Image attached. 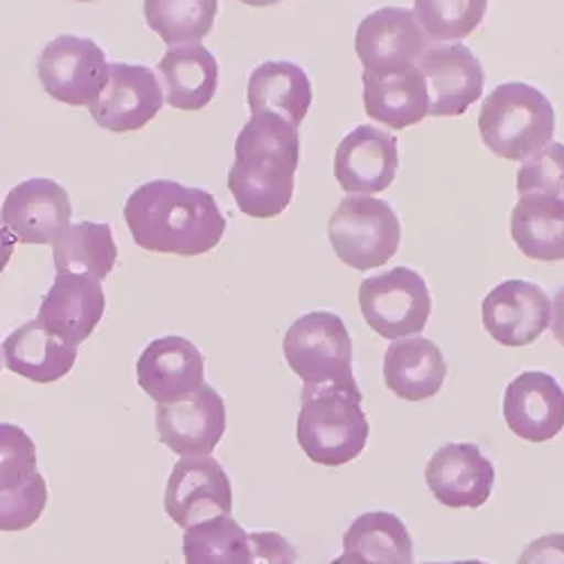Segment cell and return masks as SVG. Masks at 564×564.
<instances>
[{"instance_id": "cell-1", "label": "cell", "mask_w": 564, "mask_h": 564, "mask_svg": "<svg viewBox=\"0 0 564 564\" xmlns=\"http://www.w3.org/2000/svg\"><path fill=\"white\" fill-rule=\"evenodd\" d=\"M122 215L133 242L152 253L197 258L210 253L226 232V217L208 191L170 178L138 185Z\"/></svg>"}, {"instance_id": "cell-2", "label": "cell", "mask_w": 564, "mask_h": 564, "mask_svg": "<svg viewBox=\"0 0 564 564\" xmlns=\"http://www.w3.org/2000/svg\"><path fill=\"white\" fill-rule=\"evenodd\" d=\"M301 135L294 124L273 113L251 116L235 140L228 191L238 208L253 219H273L294 197Z\"/></svg>"}, {"instance_id": "cell-3", "label": "cell", "mask_w": 564, "mask_h": 564, "mask_svg": "<svg viewBox=\"0 0 564 564\" xmlns=\"http://www.w3.org/2000/svg\"><path fill=\"white\" fill-rule=\"evenodd\" d=\"M359 384H305L296 438L312 463L339 467L355 460L368 443V420Z\"/></svg>"}, {"instance_id": "cell-4", "label": "cell", "mask_w": 564, "mask_h": 564, "mask_svg": "<svg viewBox=\"0 0 564 564\" xmlns=\"http://www.w3.org/2000/svg\"><path fill=\"white\" fill-rule=\"evenodd\" d=\"M484 145L499 159L527 161L555 133V109L544 93L524 82L499 84L479 111Z\"/></svg>"}, {"instance_id": "cell-5", "label": "cell", "mask_w": 564, "mask_h": 564, "mask_svg": "<svg viewBox=\"0 0 564 564\" xmlns=\"http://www.w3.org/2000/svg\"><path fill=\"white\" fill-rule=\"evenodd\" d=\"M337 258L357 269H378L400 249L402 228L389 202L375 197H346L327 226Z\"/></svg>"}, {"instance_id": "cell-6", "label": "cell", "mask_w": 564, "mask_h": 564, "mask_svg": "<svg viewBox=\"0 0 564 564\" xmlns=\"http://www.w3.org/2000/svg\"><path fill=\"white\" fill-rule=\"evenodd\" d=\"M290 368L305 384H357L352 372V339L335 312H310L296 318L282 339Z\"/></svg>"}, {"instance_id": "cell-7", "label": "cell", "mask_w": 564, "mask_h": 564, "mask_svg": "<svg viewBox=\"0 0 564 564\" xmlns=\"http://www.w3.org/2000/svg\"><path fill=\"white\" fill-rule=\"evenodd\" d=\"M364 321L382 339L417 337L430 321L432 296L425 278L409 267L366 278L359 288Z\"/></svg>"}, {"instance_id": "cell-8", "label": "cell", "mask_w": 564, "mask_h": 564, "mask_svg": "<svg viewBox=\"0 0 564 564\" xmlns=\"http://www.w3.org/2000/svg\"><path fill=\"white\" fill-rule=\"evenodd\" d=\"M48 503L36 469L34 441L12 422H0V533L28 531Z\"/></svg>"}, {"instance_id": "cell-9", "label": "cell", "mask_w": 564, "mask_h": 564, "mask_svg": "<svg viewBox=\"0 0 564 564\" xmlns=\"http://www.w3.org/2000/svg\"><path fill=\"white\" fill-rule=\"evenodd\" d=\"M36 70L51 98L70 107H90L102 96L109 62L93 39L62 34L41 51Z\"/></svg>"}, {"instance_id": "cell-10", "label": "cell", "mask_w": 564, "mask_h": 564, "mask_svg": "<svg viewBox=\"0 0 564 564\" xmlns=\"http://www.w3.org/2000/svg\"><path fill=\"white\" fill-rule=\"evenodd\" d=\"M427 43L430 39L411 10L382 8L359 23L355 51L364 73L389 77L417 66Z\"/></svg>"}, {"instance_id": "cell-11", "label": "cell", "mask_w": 564, "mask_h": 564, "mask_svg": "<svg viewBox=\"0 0 564 564\" xmlns=\"http://www.w3.org/2000/svg\"><path fill=\"white\" fill-rule=\"evenodd\" d=\"M232 488L217 458H181L167 479L165 512L183 531L213 517L230 514Z\"/></svg>"}, {"instance_id": "cell-12", "label": "cell", "mask_w": 564, "mask_h": 564, "mask_svg": "<svg viewBox=\"0 0 564 564\" xmlns=\"http://www.w3.org/2000/svg\"><path fill=\"white\" fill-rule=\"evenodd\" d=\"M165 96L152 68L109 64L107 84L98 102L88 107L93 120L113 133L143 129L163 109Z\"/></svg>"}, {"instance_id": "cell-13", "label": "cell", "mask_w": 564, "mask_h": 564, "mask_svg": "<svg viewBox=\"0 0 564 564\" xmlns=\"http://www.w3.org/2000/svg\"><path fill=\"white\" fill-rule=\"evenodd\" d=\"M161 443L181 458L210 456L226 432L224 398L204 384L197 393L172 404H156Z\"/></svg>"}, {"instance_id": "cell-14", "label": "cell", "mask_w": 564, "mask_h": 564, "mask_svg": "<svg viewBox=\"0 0 564 564\" xmlns=\"http://www.w3.org/2000/svg\"><path fill=\"white\" fill-rule=\"evenodd\" d=\"M417 68L427 82L430 116L456 118L484 98V66L460 43L434 45L420 57Z\"/></svg>"}, {"instance_id": "cell-15", "label": "cell", "mask_w": 564, "mask_h": 564, "mask_svg": "<svg viewBox=\"0 0 564 564\" xmlns=\"http://www.w3.org/2000/svg\"><path fill=\"white\" fill-rule=\"evenodd\" d=\"M484 327L506 348H524L538 341L551 323L549 294L529 280H506L481 305Z\"/></svg>"}, {"instance_id": "cell-16", "label": "cell", "mask_w": 564, "mask_h": 564, "mask_svg": "<svg viewBox=\"0 0 564 564\" xmlns=\"http://www.w3.org/2000/svg\"><path fill=\"white\" fill-rule=\"evenodd\" d=\"M102 280L88 273L59 271L55 285L43 296L36 321L68 346L84 344L105 316Z\"/></svg>"}, {"instance_id": "cell-17", "label": "cell", "mask_w": 564, "mask_h": 564, "mask_svg": "<svg viewBox=\"0 0 564 564\" xmlns=\"http://www.w3.org/2000/svg\"><path fill=\"white\" fill-rule=\"evenodd\" d=\"M73 215L70 197L53 178H28L14 185L6 197V228L21 245H53L68 228Z\"/></svg>"}, {"instance_id": "cell-18", "label": "cell", "mask_w": 564, "mask_h": 564, "mask_svg": "<svg viewBox=\"0 0 564 564\" xmlns=\"http://www.w3.org/2000/svg\"><path fill=\"white\" fill-rule=\"evenodd\" d=\"M398 167L395 135L372 124H359L346 133L335 154V176L350 195L384 193L395 181Z\"/></svg>"}, {"instance_id": "cell-19", "label": "cell", "mask_w": 564, "mask_h": 564, "mask_svg": "<svg viewBox=\"0 0 564 564\" xmlns=\"http://www.w3.org/2000/svg\"><path fill=\"white\" fill-rule=\"evenodd\" d=\"M503 420L522 441L546 443L564 430V389L549 372L527 370L506 387Z\"/></svg>"}, {"instance_id": "cell-20", "label": "cell", "mask_w": 564, "mask_h": 564, "mask_svg": "<svg viewBox=\"0 0 564 564\" xmlns=\"http://www.w3.org/2000/svg\"><path fill=\"white\" fill-rule=\"evenodd\" d=\"M425 479L443 506L481 508L495 488V465L475 443H449L434 452Z\"/></svg>"}, {"instance_id": "cell-21", "label": "cell", "mask_w": 564, "mask_h": 564, "mask_svg": "<svg viewBox=\"0 0 564 564\" xmlns=\"http://www.w3.org/2000/svg\"><path fill=\"white\" fill-rule=\"evenodd\" d=\"M204 355L183 337L154 339L138 357V387L156 404H172L197 393L204 380Z\"/></svg>"}, {"instance_id": "cell-22", "label": "cell", "mask_w": 564, "mask_h": 564, "mask_svg": "<svg viewBox=\"0 0 564 564\" xmlns=\"http://www.w3.org/2000/svg\"><path fill=\"white\" fill-rule=\"evenodd\" d=\"M447 380V361L441 348L422 337L391 341L384 355L387 389L406 400L425 402L441 393Z\"/></svg>"}, {"instance_id": "cell-23", "label": "cell", "mask_w": 564, "mask_h": 564, "mask_svg": "<svg viewBox=\"0 0 564 564\" xmlns=\"http://www.w3.org/2000/svg\"><path fill=\"white\" fill-rule=\"evenodd\" d=\"M159 75L165 84V102L178 111H202L217 93L219 64L204 43H181L163 55Z\"/></svg>"}, {"instance_id": "cell-24", "label": "cell", "mask_w": 564, "mask_h": 564, "mask_svg": "<svg viewBox=\"0 0 564 564\" xmlns=\"http://www.w3.org/2000/svg\"><path fill=\"white\" fill-rule=\"evenodd\" d=\"M247 98L251 116L273 113L299 129L312 107V82L292 62H264L249 77Z\"/></svg>"}, {"instance_id": "cell-25", "label": "cell", "mask_w": 564, "mask_h": 564, "mask_svg": "<svg viewBox=\"0 0 564 564\" xmlns=\"http://www.w3.org/2000/svg\"><path fill=\"white\" fill-rule=\"evenodd\" d=\"M8 370L36 384H53L73 370L77 348L64 344L32 318L14 330L3 344Z\"/></svg>"}, {"instance_id": "cell-26", "label": "cell", "mask_w": 564, "mask_h": 564, "mask_svg": "<svg viewBox=\"0 0 564 564\" xmlns=\"http://www.w3.org/2000/svg\"><path fill=\"white\" fill-rule=\"evenodd\" d=\"M364 109L389 129L413 127L430 116L427 82L417 66L389 77L364 73Z\"/></svg>"}, {"instance_id": "cell-27", "label": "cell", "mask_w": 564, "mask_h": 564, "mask_svg": "<svg viewBox=\"0 0 564 564\" xmlns=\"http://www.w3.org/2000/svg\"><path fill=\"white\" fill-rule=\"evenodd\" d=\"M510 235L527 258L540 262L564 260V199L522 195L510 217Z\"/></svg>"}, {"instance_id": "cell-28", "label": "cell", "mask_w": 564, "mask_h": 564, "mask_svg": "<svg viewBox=\"0 0 564 564\" xmlns=\"http://www.w3.org/2000/svg\"><path fill=\"white\" fill-rule=\"evenodd\" d=\"M344 551L372 564H413V540L398 514L372 510L359 514L344 535Z\"/></svg>"}, {"instance_id": "cell-29", "label": "cell", "mask_w": 564, "mask_h": 564, "mask_svg": "<svg viewBox=\"0 0 564 564\" xmlns=\"http://www.w3.org/2000/svg\"><path fill=\"white\" fill-rule=\"evenodd\" d=\"M53 260L59 271L88 273L105 280L118 260V247L109 224L79 221L68 226L53 242Z\"/></svg>"}, {"instance_id": "cell-30", "label": "cell", "mask_w": 564, "mask_h": 564, "mask_svg": "<svg viewBox=\"0 0 564 564\" xmlns=\"http://www.w3.org/2000/svg\"><path fill=\"white\" fill-rule=\"evenodd\" d=\"M185 564H249V533L230 514L213 517L183 533Z\"/></svg>"}, {"instance_id": "cell-31", "label": "cell", "mask_w": 564, "mask_h": 564, "mask_svg": "<svg viewBox=\"0 0 564 564\" xmlns=\"http://www.w3.org/2000/svg\"><path fill=\"white\" fill-rule=\"evenodd\" d=\"M148 25L167 43H202L208 36L217 12L219 0H145Z\"/></svg>"}, {"instance_id": "cell-32", "label": "cell", "mask_w": 564, "mask_h": 564, "mask_svg": "<svg viewBox=\"0 0 564 564\" xmlns=\"http://www.w3.org/2000/svg\"><path fill=\"white\" fill-rule=\"evenodd\" d=\"M488 10V0H413L417 25L434 41H460L473 34Z\"/></svg>"}, {"instance_id": "cell-33", "label": "cell", "mask_w": 564, "mask_h": 564, "mask_svg": "<svg viewBox=\"0 0 564 564\" xmlns=\"http://www.w3.org/2000/svg\"><path fill=\"white\" fill-rule=\"evenodd\" d=\"M517 193L522 195H549L564 199V145L549 143L522 161L517 172Z\"/></svg>"}, {"instance_id": "cell-34", "label": "cell", "mask_w": 564, "mask_h": 564, "mask_svg": "<svg viewBox=\"0 0 564 564\" xmlns=\"http://www.w3.org/2000/svg\"><path fill=\"white\" fill-rule=\"evenodd\" d=\"M296 546L275 531L249 533V564H296Z\"/></svg>"}, {"instance_id": "cell-35", "label": "cell", "mask_w": 564, "mask_h": 564, "mask_svg": "<svg viewBox=\"0 0 564 564\" xmlns=\"http://www.w3.org/2000/svg\"><path fill=\"white\" fill-rule=\"evenodd\" d=\"M517 564H564V533H551L533 540Z\"/></svg>"}, {"instance_id": "cell-36", "label": "cell", "mask_w": 564, "mask_h": 564, "mask_svg": "<svg viewBox=\"0 0 564 564\" xmlns=\"http://www.w3.org/2000/svg\"><path fill=\"white\" fill-rule=\"evenodd\" d=\"M551 333H553V339L560 346H564V288L557 290L551 305Z\"/></svg>"}, {"instance_id": "cell-37", "label": "cell", "mask_w": 564, "mask_h": 564, "mask_svg": "<svg viewBox=\"0 0 564 564\" xmlns=\"http://www.w3.org/2000/svg\"><path fill=\"white\" fill-rule=\"evenodd\" d=\"M14 235L0 224V273L6 271V267L10 264L12 260V253H14Z\"/></svg>"}, {"instance_id": "cell-38", "label": "cell", "mask_w": 564, "mask_h": 564, "mask_svg": "<svg viewBox=\"0 0 564 564\" xmlns=\"http://www.w3.org/2000/svg\"><path fill=\"white\" fill-rule=\"evenodd\" d=\"M330 564H372V562H368L366 557H361V555H357V553H348V551H344L339 557H335Z\"/></svg>"}, {"instance_id": "cell-39", "label": "cell", "mask_w": 564, "mask_h": 564, "mask_svg": "<svg viewBox=\"0 0 564 564\" xmlns=\"http://www.w3.org/2000/svg\"><path fill=\"white\" fill-rule=\"evenodd\" d=\"M240 3H245L249 8H273V6L282 3V0H240Z\"/></svg>"}, {"instance_id": "cell-40", "label": "cell", "mask_w": 564, "mask_h": 564, "mask_svg": "<svg viewBox=\"0 0 564 564\" xmlns=\"http://www.w3.org/2000/svg\"><path fill=\"white\" fill-rule=\"evenodd\" d=\"M422 564H488L481 560H454V562H422Z\"/></svg>"}, {"instance_id": "cell-41", "label": "cell", "mask_w": 564, "mask_h": 564, "mask_svg": "<svg viewBox=\"0 0 564 564\" xmlns=\"http://www.w3.org/2000/svg\"><path fill=\"white\" fill-rule=\"evenodd\" d=\"M77 3H90V0H77Z\"/></svg>"}]
</instances>
